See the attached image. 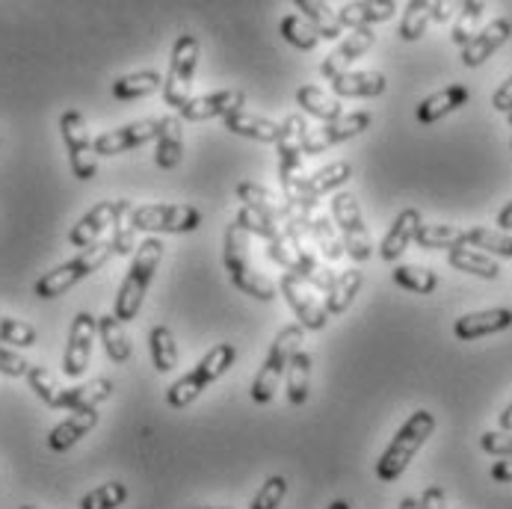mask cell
I'll use <instances>...</instances> for the list:
<instances>
[{
    "label": "cell",
    "mask_w": 512,
    "mask_h": 509,
    "mask_svg": "<svg viewBox=\"0 0 512 509\" xmlns=\"http://www.w3.org/2000/svg\"><path fill=\"white\" fill-rule=\"evenodd\" d=\"M450 15H453V3H444V0L433 3V21L444 24V21H450Z\"/></svg>",
    "instance_id": "obj_56"
},
{
    "label": "cell",
    "mask_w": 512,
    "mask_h": 509,
    "mask_svg": "<svg viewBox=\"0 0 512 509\" xmlns=\"http://www.w3.org/2000/svg\"><path fill=\"white\" fill-rule=\"evenodd\" d=\"M296 104L302 107V113L314 116V119H323V122H335L344 116V107L335 95H329L326 89L320 86H299L296 89Z\"/></svg>",
    "instance_id": "obj_29"
},
{
    "label": "cell",
    "mask_w": 512,
    "mask_h": 509,
    "mask_svg": "<svg viewBox=\"0 0 512 509\" xmlns=\"http://www.w3.org/2000/svg\"><path fill=\"white\" fill-rule=\"evenodd\" d=\"M285 495H288V477L273 474V477L258 489V495L252 498L249 509H279L282 507V501H285Z\"/></svg>",
    "instance_id": "obj_50"
},
{
    "label": "cell",
    "mask_w": 512,
    "mask_h": 509,
    "mask_svg": "<svg viewBox=\"0 0 512 509\" xmlns=\"http://www.w3.org/2000/svg\"><path fill=\"white\" fill-rule=\"evenodd\" d=\"M222 261H225L228 279H231V285H234L237 291L252 296V299H261V302L276 299L279 285H276L273 279H267L264 273L255 270V264H252V249H249V234H246L237 222H228V228H225Z\"/></svg>",
    "instance_id": "obj_2"
},
{
    "label": "cell",
    "mask_w": 512,
    "mask_h": 509,
    "mask_svg": "<svg viewBox=\"0 0 512 509\" xmlns=\"http://www.w3.org/2000/svg\"><path fill=\"white\" fill-rule=\"evenodd\" d=\"M376 45V33L367 27V30H353L326 60H323V66H320V74L326 77V80H338V77H344V74H350V66L356 63V60H362L367 51Z\"/></svg>",
    "instance_id": "obj_18"
},
{
    "label": "cell",
    "mask_w": 512,
    "mask_h": 509,
    "mask_svg": "<svg viewBox=\"0 0 512 509\" xmlns=\"http://www.w3.org/2000/svg\"><path fill=\"white\" fill-rule=\"evenodd\" d=\"M510 125H512V113H510Z\"/></svg>",
    "instance_id": "obj_63"
},
{
    "label": "cell",
    "mask_w": 512,
    "mask_h": 509,
    "mask_svg": "<svg viewBox=\"0 0 512 509\" xmlns=\"http://www.w3.org/2000/svg\"><path fill=\"white\" fill-rule=\"evenodd\" d=\"M122 205H125V199H113V202H101L92 211H86L83 217L74 222L72 231H69V246H77L80 252L89 249V246H95L101 240V234L107 228H113V222L119 217Z\"/></svg>",
    "instance_id": "obj_16"
},
{
    "label": "cell",
    "mask_w": 512,
    "mask_h": 509,
    "mask_svg": "<svg viewBox=\"0 0 512 509\" xmlns=\"http://www.w3.org/2000/svg\"><path fill=\"white\" fill-rule=\"evenodd\" d=\"M480 447H483L489 456L507 459V456H512V430H492V433H483V436H480Z\"/></svg>",
    "instance_id": "obj_51"
},
{
    "label": "cell",
    "mask_w": 512,
    "mask_h": 509,
    "mask_svg": "<svg viewBox=\"0 0 512 509\" xmlns=\"http://www.w3.org/2000/svg\"><path fill=\"white\" fill-rule=\"evenodd\" d=\"M60 134H63V143L69 148L74 178L92 181L98 175V151H95V140L89 137V125H86L83 113L66 110L60 116Z\"/></svg>",
    "instance_id": "obj_9"
},
{
    "label": "cell",
    "mask_w": 512,
    "mask_h": 509,
    "mask_svg": "<svg viewBox=\"0 0 512 509\" xmlns=\"http://www.w3.org/2000/svg\"><path fill=\"white\" fill-rule=\"evenodd\" d=\"M225 131L228 134H237V137H246V140H258V143H279L282 140V125L267 119V116H258V113H231L222 119Z\"/></svg>",
    "instance_id": "obj_24"
},
{
    "label": "cell",
    "mask_w": 512,
    "mask_h": 509,
    "mask_svg": "<svg viewBox=\"0 0 512 509\" xmlns=\"http://www.w3.org/2000/svg\"><path fill=\"white\" fill-rule=\"evenodd\" d=\"M131 211H134V205L125 199V205H122L119 217H116V222H113L110 243H113L116 255H134V252L140 249V246H137V228H134V222H131Z\"/></svg>",
    "instance_id": "obj_47"
},
{
    "label": "cell",
    "mask_w": 512,
    "mask_h": 509,
    "mask_svg": "<svg viewBox=\"0 0 512 509\" xmlns=\"http://www.w3.org/2000/svg\"><path fill=\"white\" fill-rule=\"evenodd\" d=\"M498 424H501V430H512V403L504 409V412H501Z\"/></svg>",
    "instance_id": "obj_58"
},
{
    "label": "cell",
    "mask_w": 512,
    "mask_h": 509,
    "mask_svg": "<svg viewBox=\"0 0 512 509\" xmlns=\"http://www.w3.org/2000/svg\"><path fill=\"white\" fill-rule=\"evenodd\" d=\"M418 509H447V495L441 486L424 489V495L418 498Z\"/></svg>",
    "instance_id": "obj_53"
},
{
    "label": "cell",
    "mask_w": 512,
    "mask_h": 509,
    "mask_svg": "<svg viewBox=\"0 0 512 509\" xmlns=\"http://www.w3.org/2000/svg\"><path fill=\"white\" fill-rule=\"evenodd\" d=\"M246 104V92L243 89H222L214 95H199V98H190L181 110H178V119L184 122H208V119H225L231 113H240Z\"/></svg>",
    "instance_id": "obj_15"
},
{
    "label": "cell",
    "mask_w": 512,
    "mask_h": 509,
    "mask_svg": "<svg viewBox=\"0 0 512 509\" xmlns=\"http://www.w3.org/2000/svg\"><path fill=\"white\" fill-rule=\"evenodd\" d=\"M157 131H160V119H140V122H131V125H122L116 131H107L95 140V151L110 157V154H125L131 148H140L157 140Z\"/></svg>",
    "instance_id": "obj_17"
},
{
    "label": "cell",
    "mask_w": 512,
    "mask_h": 509,
    "mask_svg": "<svg viewBox=\"0 0 512 509\" xmlns=\"http://www.w3.org/2000/svg\"><path fill=\"white\" fill-rule=\"evenodd\" d=\"M305 137H308V122L302 113H291L282 122V140L279 146V181L282 190L288 193L291 187H296L305 172H302V160H305Z\"/></svg>",
    "instance_id": "obj_11"
},
{
    "label": "cell",
    "mask_w": 512,
    "mask_h": 509,
    "mask_svg": "<svg viewBox=\"0 0 512 509\" xmlns=\"http://www.w3.org/2000/svg\"><path fill=\"white\" fill-rule=\"evenodd\" d=\"M512 326V308H486V311H474L465 314L453 323V335L459 341H477L486 335H498Z\"/></svg>",
    "instance_id": "obj_19"
},
{
    "label": "cell",
    "mask_w": 512,
    "mask_h": 509,
    "mask_svg": "<svg viewBox=\"0 0 512 509\" xmlns=\"http://www.w3.org/2000/svg\"><path fill=\"white\" fill-rule=\"evenodd\" d=\"M237 199H240V205H246V208H252V211H258V214L273 219L279 228H293L291 211H288L285 199H279L267 187L252 184V181H240L237 184Z\"/></svg>",
    "instance_id": "obj_21"
},
{
    "label": "cell",
    "mask_w": 512,
    "mask_h": 509,
    "mask_svg": "<svg viewBox=\"0 0 512 509\" xmlns=\"http://www.w3.org/2000/svg\"><path fill=\"white\" fill-rule=\"evenodd\" d=\"M288 400L291 406H305L308 403V388H311V353L308 350H299L293 356L291 367H288Z\"/></svg>",
    "instance_id": "obj_41"
},
{
    "label": "cell",
    "mask_w": 512,
    "mask_h": 509,
    "mask_svg": "<svg viewBox=\"0 0 512 509\" xmlns=\"http://www.w3.org/2000/svg\"><path fill=\"white\" fill-rule=\"evenodd\" d=\"M373 125V116L370 113H347L335 122H323L320 128H311L308 137H305V154H320L326 148L338 146V143H347L359 134H365L367 128Z\"/></svg>",
    "instance_id": "obj_14"
},
{
    "label": "cell",
    "mask_w": 512,
    "mask_h": 509,
    "mask_svg": "<svg viewBox=\"0 0 512 509\" xmlns=\"http://www.w3.org/2000/svg\"><path fill=\"white\" fill-rule=\"evenodd\" d=\"M27 370H30V362L24 356H18L12 347L0 344V373L3 376H27Z\"/></svg>",
    "instance_id": "obj_52"
},
{
    "label": "cell",
    "mask_w": 512,
    "mask_h": 509,
    "mask_svg": "<svg viewBox=\"0 0 512 509\" xmlns=\"http://www.w3.org/2000/svg\"><path fill=\"white\" fill-rule=\"evenodd\" d=\"M27 382H30L33 394H36L45 406H54V409L60 406L63 388H60L57 376H54L48 367H42V364H30V370H27Z\"/></svg>",
    "instance_id": "obj_46"
},
{
    "label": "cell",
    "mask_w": 512,
    "mask_h": 509,
    "mask_svg": "<svg viewBox=\"0 0 512 509\" xmlns=\"http://www.w3.org/2000/svg\"><path fill=\"white\" fill-rule=\"evenodd\" d=\"M332 219L341 231V240H344V252L353 258V261H367L373 255V240H370V231H367L365 217H362V205L353 193L341 190L332 196Z\"/></svg>",
    "instance_id": "obj_8"
},
{
    "label": "cell",
    "mask_w": 512,
    "mask_h": 509,
    "mask_svg": "<svg viewBox=\"0 0 512 509\" xmlns=\"http://www.w3.org/2000/svg\"><path fill=\"white\" fill-rule=\"evenodd\" d=\"M279 33H282V39L288 45H293L296 51H314L317 42H320L317 30L302 15H285L282 24H279Z\"/></svg>",
    "instance_id": "obj_45"
},
{
    "label": "cell",
    "mask_w": 512,
    "mask_h": 509,
    "mask_svg": "<svg viewBox=\"0 0 512 509\" xmlns=\"http://www.w3.org/2000/svg\"><path fill=\"white\" fill-rule=\"evenodd\" d=\"M110 255H116L113 243H110V240H98L95 246L83 249V252H80L77 258H72V261H66V264L48 270V273L36 282L33 291H36L39 299H57V296L72 291L74 285L83 282L86 276H92L95 270H101V267L110 261Z\"/></svg>",
    "instance_id": "obj_5"
},
{
    "label": "cell",
    "mask_w": 512,
    "mask_h": 509,
    "mask_svg": "<svg viewBox=\"0 0 512 509\" xmlns=\"http://www.w3.org/2000/svg\"><path fill=\"white\" fill-rule=\"evenodd\" d=\"M436 433V415L427 409H418L409 415V421L397 430V436L391 438V444L385 447V453L376 459V480L379 483H394L403 477V471L412 465V459L418 456V450L430 441Z\"/></svg>",
    "instance_id": "obj_1"
},
{
    "label": "cell",
    "mask_w": 512,
    "mask_h": 509,
    "mask_svg": "<svg viewBox=\"0 0 512 509\" xmlns=\"http://www.w3.org/2000/svg\"><path fill=\"white\" fill-rule=\"evenodd\" d=\"M98 338L104 344L107 359L116 364H125L131 359V341L125 332V323L116 314H101L98 317Z\"/></svg>",
    "instance_id": "obj_31"
},
{
    "label": "cell",
    "mask_w": 512,
    "mask_h": 509,
    "mask_svg": "<svg viewBox=\"0 0 512 509\" xmlns=\"http://www.w3.org/2000/svg\"><path fill=\"white\" fill-rule=\"evenodd\" d=\"M296 9H302V18L317 30L320 39H326V42L341 39L344 27L338 21V12L329 3H323V0H296Z\"/></svg>",
    "instance_id": "obj_33"
},
{
    "label": "cell",
    "mask_w": 512,
    "mask_h": 509,
    "mask_svg": "<svg viewBox=\"0 0 512 509\" xmlns=\"http://www.w3.org/2000/svg\"><path fill=\"white\" fill-rule=\"evenodd\" d=\"M498 228L501 231H512V199L510 205H504V211L498 214Z\"/></svg>",
    "instance_id": "obj_57"
},
{
    "label": "cell",
    "mask_w": 512,
    "mask_h": 509,
    "mask_svg": "<svg viewBox=\"0 0 512 509\" xmlns=\"http://www.w3.org/2000/svg\"><path fill=\"white\" fill-rule=\"evenodd\" d=\"M151 344V362L157 367V373H172L178 367V344L169 326H154L148 335Z\"/></svg>",
    "instance_id": "obj_40"
},
{
    "label": "cell",
    "mask_w": 512,
    "mask_h": 509,
    "mask_svg": "<svg viewBox=\"0 0 512 509\" xmlns=\"http://www.w3.org/2000/svg\"><path fill=\"white\" fill-rule=\"evenodd\" d=\"M447 264H450L453 270H462V273H468V276H480V279H489V282H495V279L501 276L498 261H495L492 255H483V252L471 249V246L450 249V252H447Z\"/></svg>",
    "instance_id": "obj_30"
},
{
    "label": "cell",
    "mask_w": 512,
    "mask_h": 509,
    "mask_svg": "<svg viewBox=\"0 0 512 509\" xmlns=\"http://www.w3.org/2000/svg\"><path fill=\"white\" fill-rule=\"evenodd\" d=\"M492 480L495 483H512V456H507V459H498L495 465H492Z\"/></svg>",
    "instance_id": "obj_55"
},
{
    "label": "cell",
    "mask_w": 512,
    "mask_h": 509,
    "mask_svg": "<svg viewBox=\"0 0 512 509\" xmlns=\"http://www.w3.org/2000/svg\"><path fill=\"white\" fill-rule=\"evenodd\" d=\"M397 509H418V501H415V498H403Z\"/></svg>",
    "instance_id": "obj_60"
},
{
    "label": "cell",
    "mask_w": 512,
    "mask_h": 509,
    "mask_svg": "<svg viewBox=\"0 0 512 509\" xmlns=\"http://www.w3.org/2000/svg\"><path fill=\"white\" fill-rule=\"evenodd\" d=\"M394 282L406 291L421 293V296H430L439 288V276L427 267H418V264H400L394 270Z\"/></svg>",
    "instance_id": "obj_43"
},
{
    "label": "cell",
    "mask_w": 512,
    "mask_h": 509,
    "mask_svg": "<svg viewBox=\"0 0 512 509\" xmlns=\"http://www.w3.org/2000/svg\"><path fill=\"white\" fill-rule=\"evenodd\" d=\"M329 509H353V504H350V501H344V498H338V501H332V504H329Z\"/></svg>",
    "instance_id": "obj_59"
},
{
    "label": "cell",
    "mask_w": 512,
    "mask_h": 509,
    "mask_svg": "<svg viewBox=\"0 0 512 509\" xmlns=\"http://www.w3.org/2000/svg\"><path fill=\"white\" fill-rule=\"evenodd\" d=\"M131 222L148 234H187L202 225V214L190 205H140L131 211Z\"/></svg>",
    "instance_id": "obj_10"
},
{
    "label": "cell",
    "mask_w": 512,
    "mask_h": 509,
    "mask_svg": "<svg viewBox=\"0 0 512 509\" xmlns=\"http://www.w3.org/2000/svg\"><path fill=\"white\" fill-rule=\"evenodd\" d=\"M510 36H512L510 18H498V21H492L489 27H483V30L474 36V42H471L468 48H462V63H465L468 69L483 66L489 57H495V51H501V48L510 42Z\"/></svg>",
    "instance_id": "obj_20"
},
{
    "label": "cell",
    "mask_w": 512,
    "mask_h": 509,
    "mask_svg": "<svg viewBox=\"0 0 512 509\" xmlns=\"http://www.w3.org/2000/svg\"><path fill=\"white\" fill-rule=\"evenodd\" d=\"M483 12H486V3L483 0H465L459 6V15H456V24H453V45L459 48H468L474 42V36L480 33V21H483Z\"/></svg>",
    "instance_id": "obj_39"
},
{
    "label": "cell",
    "mask_w": 512,
    "mask_h": 509,
    "mask_svg": "<svg viewBox=\"0 0 512 509\" xmlns=\"http://www.w3.org/2000/svg\"><path fill=\"white\" fill-rule=\"evenodd\" d=\"M18 509H39V507H30V504H27V507H18Z\"/></svg>",
    "instance_id": "obj_62"
},
{
    "label": "cell",
    "mask_w": 512,
    "mask_h": 509,
    "mask_svg": "<svg viewBox=\"0 0 512 509\" xmlns=\"http://www.w3.org/2000/svg\"><path fill=\"white\" fill-rule=\"evenodd\" d=\"M465 246H474L483 255H498V258H512V234L501 228H465Z\"/></svg>",
    "instance_id": "obj_36"
},
{
    "label": "cell",
    "mask_w": 512,
    "mask_h": 509,
    "mask_svg": "<svg viewBox=\"0 0 512 509\" xmlns=\"http://www.w3.org/2000/svg\"><path fill=\"white\" fill-rule=\"evenodd\" d=\"M128 501V486L122 480H110L95 486L80 498V509H119Z\"/></svg>",
    "instance_id": "obj_44"
},
{
    "label": "cell",
    "mask_w": 512,
    "mask_h": 509,
    "mask_svg": "<svg viewBox=\"0 0 512 509\" xmlns=\"http://www.w3.org/2000/svg\"><path fill=\"white\" fill-rule=\"evenodd\" d=\"M234 222H237L246 234H258V237H264L267 243L279 237V225H276L273 219L264 217V214H258V211H252V208H246V205H240V211H237Z\"/></svg>",
    "instance_id": "obj_49"
},
{
    "label": "cell",
    "mask_w": 512,
    "mask_h": 509,
    "mask_svg": "<svg viewBox=\"0 0 512 509\" xmlns=\"http://www.w3.org/2000/svg\"><path fill=\"white\" fill-rule=\"evenodd\" d=\"M362 285H365V276H362V270H344L341 276H335L332 293L323 299V305H326L329 317H338V314H344V311L353 305L356 293L362 291Z\"/></svg>",
    "instance_id": "obj_35"
},
{
    "label": "cell",
    "mask_w": 512,
    "mask_h": 509,
    "mask_svg": "<svg viewBox=\"0 0 512 509\" xmlns=\"http://www.w3.org/2000/svg\"><path fill=\"white\" fill-rule=\"evenodd\" d=\"M421 225H424V219H421V211H418V208L400 211L397 219H394V225H391V231L385 234V240H382V246H379L382 261H388V264L400 261V255L409 249V243H415Z\"/></svg>",
    "instance_id": "obj_23"
},
{
    "label": "cell",
    "mask_w": 512,
    "mask_h": 509,
    "mask_svg": "<svg viewBox=\"0 0 512 509\" xmlns=\"http://www.w3.org/2000/svg\"><path fill=\"white\" fill-rule=\"evenodd\" d=\"M196 509H231V507H196Z\"/></svg>",
    "instance_id": "obj_61"
},
{
    "label": "cell",
    "mask_w": 512,
    "mask_h": 509,
    "mask_svg": "<svg viewBox=\"0 0 512 509\" xmlns=\"http://www.w3.org/2000/svg\"><path fill=\"white\" fill-rule=\"evenodd\" d=\"M388 86L382 72H350L332 83L335 98H376Z\"/></svg>",
    "instance_id": "obj_32"
},
{
    "label": "cell",
    "mask_w": 512,
    "mask_h": 509,
    "mask_svg": "<svg viewBox=\"0 0 512 509\" xmlns=\"http://www.w3.org/2000/svg\"><path fill=\"white\" fill-rule=\"evenodd\" d=\"M279 291L288 299V305H291V311L296 314V320H299L302 329H311V332L326 329L329 311H326V305L317 299V293H314V288L305 279H299L293 273H285L279 279Z\"/></svg>",
    "instance_id": "obj_12"
},
{
    "label": "cell",
    "mask_w": 512,
    "mask_h": 509,
    "mask_svg": "<svg viewBox=\"0 0 512 509\" xmlns=\"http://www.w3.org/2000/svg\"><path fill=\"white\" fill-rule=\"evenodd\" d=\"M234 359H237V350H234L231 344H217L211 353L202 356V362L196 364L190 373H184L178 382L169 385L166 403H169L172 409H187L190 403H196V400L220 379L222 373L231 370Z\"/></svg>",
    "instance_id": "obj_4"
},
{
    "label": "cell",
    "mask_w": 512,
    "mask_h": 509,
    "mask_svg": "<svg viewBox=\"0 0 512 509\" xmlns=\"http://www.w3.org/2000/svg\"><path fill=\"white\" fill-rule=\"evenodd\" d=\"M311 237H314V243L320 246V252H323L326 261H338L341 255H347V252H344L341 231H338L335 219L329 217V214L314 217V222H311Z\"/></svg>",
    "instance_id": "obj_42"
},
{
    "label": "cell",
    "mask_w": 512,
    "mask_h": 509,
    "mask_svg": "<svg viewBox=\"0 0 512 509\" xmlns=\"http://www.w3.org/2000/svg\"><path fill=\"white\" fill-rule=\"evenodd\" d=\"M397 15V3L394 0H359V3H344L338 9V21L341 27L350 30H373L382 21H391Z\"/></svg>",
    "instance_id": "obj_22"
},
{
    "label": "cell",
    "mask_w": 512,
    "mask_h": 509,
    "mask_svg": "<svg viewBox=\"0 0 512 509\" xmlns=\"http://www.w3.org/2000/svg\"><path fill=\"white\" fill-rule=\"evenodd\" d=\"M199 66V39L193 33H181L172 45L169 74L163 83V101L175 110H181L193 98V77Z\"/></svg>",
    "instance_id": "obj_7"
},
{
    "label": "cell",
    "mask_w": 512,
    "mask_h": 509,
    "mask_svg": "<svg viewBox=\"0 0 512 509\" xmlns=\"http://www.w3.org/2000/svg\"><path fill=\"white\" fill-rule=\"evenodd\" d=\"M163 83H166V77L160 72H134V74H125V77H119L116 83H113V98L116 101H134V98H148V95H154V92H160L163 89Z\"/></svg>",
    "instance_id": "obj_34"
},
{
    "label": "cell",
    "mask_w": 512,
    "mask_h": 509,
    "mask_svg": "<svg viewBox=\"0 0 512 509\" xmlns=\"http://www.w3.org/2000/svg\"><path fill=\"white\" fill-rule=\"evenodd\" d=\"M95 427H98V412H95V409L72 412L66 421H60V424L51 430V436H48V447H51L54 453H66V450H72L80 438L89 436Z\"/></svg>",
    "instance_id": "obj_27"
},
{
    "label": "cell",
    "mask_w": 512,
    "mask_h": 509,
    "mask_svg": "<svg viewBox=\"0 0 512 509\" xmlns=\"http://www.w3.org/2000/svg\"><path fill=\"white\" fill-rule=\"evenodd\" d=\"M492 107H495L498 113H512V77L510 80H504V83L495 89V95H492Z\"/></svg>",
    "instance_id": "obj_54"
},
{
    "label": "cell",
    "mask_w": 512,
    "mask_h": 509,
    "mask_svg": "<svg viewBox=\"0 0 512 509\" xmlns=\"http://www.w3.org/2000/svg\"><path fill=\"white\" fill-rule=\"evenodd\" d=\"M415 243L421 249H459L465 246V228H456V225H444V222H424L418 228V237Z\"/></svg>",
    "instance_id": "obj_37"
},
{
    "label": "cell",
    "mask_w": 512,
    "mask_h": 509,
    "mask_svg": "<svg viewBox=\"0 0 512 509\" xmlns=\"http://www.w3.org/2000/svg\"><path fill=\"white\" fill-rule=\"evenodd\" d=\"M471 98V92L462 86V83H453V86H444L439 92H433L430 98H424L418 104V122L421 125H436L444 116L456 113L459 107H465Z\"/></svg>",
    "instance_id": "obj_25"
},
{
    "label": "cell",
    "mask_w": 512,
    "mask_h": 509,
    "mask_svg": "<svg viewBox=\"0 0 512 509\" xmlns=\"http://www.w3.org/2000/svg\"><path fill=\"white\" fill-rule=\"evenodd\" d=\"M39 341L36 329L24 320H15V317H0V344L3 347H33Z\"/></svg>",
    "instance_id": "obj_48"
},
{
    "label": "cell",
    "mask_w": 512,
    "mask_h": 509,
    "mask_svg": "<svg viewBox=\"0 0 512 509\" xmlns=\"http://www.w3.org/2000/svg\"><path fill=\"white\" fill-rule=\"evenodd\" d=\"M184 157V128L178 116H163L157 131V151L154 160L160 169H175Z\"/></svg>",
    "instance_id": "obj_28"
},
{
    "label": "cell",
    "mask_w": 512,
    "mask_h": 509,
    "mask_svg": "<svg viewBox=\"0 0 512 509\" xmlns=\"http://www.w3.org/2000/svg\"><path fill=\"white\" fill-rule=\"evenodd\" d=\"M430 24H433V0H412L400 18V39L418 42V39H424Z\"/></svg>",
    "instance_id": "obj_38"
},
{
    "label": "cell",
    "mask_w": 512,
    "mask_h": 509,
    "mask_svg": "<svg viewBox=\"0 0 512 509\" xmlns=\"http://www.w3.org/2000/svg\"><path fill=\"white\" fill-rule=\"evenodd\" d=\"M299 344H302V326L299 323L282 326V332L273 341V350L267 353V359L258 367V376L252 382V400L255 403L267 406L276 397V391L282 385V376H288V367H291L293 356L302 350Z\"/></svg>",
    "instance_id": "obj_6"
},
{
    "label": "cell",
    "mask_w": 512,
    "mask_h": 509,
    "mask_svg": "<svg viewBox=\"0 0 512 509\" xmlns=\"http://www.w3.org/2000/svg\"><path fill=\"white\" fill-rule=\"evenodd\" d=\"M510 148H512V143H510Z\"/></svg>",
    "instance_id": "obj_64"
},
{
    "label": "cell",
    "mask_w": 512,
    "mask_h": 509,
    "mask_svg": "<svg viewBox=\"0 0 512 509\" xmlns=\"http://www.w3.org/2000/svg\"><path fill=\"white\" fill-rule=\"evenodd\" d=\"M163 261V240L160 237H146L140 243V249L134 252V261H131V270L122 282V288L116 293V305H113V314L122 320V323H131L143 302H146V291Z\"/></svg>",
    "instance_id": "obj_3"
},
{
    "label": "cell",
    "mask_w": 512,
    "mask_h": 509,
    "mask_svg": "<svg viewBox=\"0 0 512 509\" xmlns=\"http://www.w3.org/2000/svg\"><path fill=\"white\" fill-rule=\"evenodd\" d=\"M98 335V317L89 311H77L69 329V344H66V356H63V373L69 379H80L86 373V367L92 362V344Z\"/></svg>",
    "instance_id": "obj_13"
},
{
    "label": "cell",
    "mask_w": 512,
    "mask_h": 509,
    "mask_svg": "<svg viewBox=\"0 0 512 509\" xmlns=\"http://www.w3.org/2000/svg\"><path fill=\"white\" fill-rule=\"evenodd\" d=\"M113 391H116L113 379L98 376L92 382H83V385H74V388H63V397H60V406L57 409H69V412L98 409L104 400L113 397Z\"/></svg>",
    "instance_id": "obj_26"
}]
</instances>
